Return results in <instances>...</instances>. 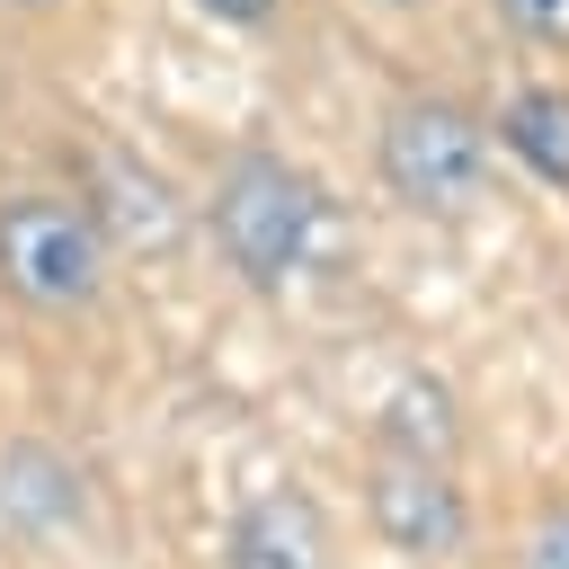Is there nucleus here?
<instances>
[{"instance_id": "nucleus-9", "label": "nucleus", "mask_w": 569, "mask_h": 569, "mask_svg": "<svg viewBox=\"0 0 569 569\" xmlns=\"http://www.w3.org/2000/svg\"><path fill=\"white\" fill-rule=\"evenodd\" d=\"M204 9H222V18H267L276 0H204Z\"/></svg>"}, {"instance_id": "nucleus-2", "label": "nucleus", "mask_w": 569, "mask_h": 569, "mask_svg": "<svg viewBox=\"0 0 569 569\" xmlns=\"http://www.w3.org/2000/svg\"><path fill=\"white\" fill-rule=\"evenodd\" d=\"M382 169L409 204L462 213L480 196V124L453 98H400L391 124H382Z\"/></svg>"}, {"instance_id": "nucleus-1", "label": "nucleus", "mask_w": 569, "mask_h": 569, "mask_svg": "<svg viewBox=\"0 0 569 569\" xmlns=\"http://www.w3.org/2000/svg\"><path fill=\"white\" fill-rule=\"evenodd\" d=\"M213 231L231 249V267L249 284H284L302 258H311V231H320V196L311 178H293L284 160L267 151H240L213 187Z\"/></svg>"}, {"instance_id": "nucleus-3", "label": "nucleus", "mask_w": 569, "mask_h": 569, "mask_svg": "<svg viewBox=\"0 0 569 569\" xmlns=\"http://www.w3.org/2000/svg\"><path fill=\"white\" fill-rule=\"evenodd\" d=\"M98 267H107V249H98L89 213L44 204V196L0 204V276H9V293L44 302V311H71V302L98 293Z\"/></svg>"}, {"instance_id": "nucleus-5", "label": "nucleus", "mask_w": 569, "mask_h": 569, "mask_svg": "<svg viewBox=\"0 0 569 569\" xmlns=\"http://www.w3.org/2000/svg\"><path fill=\"white\" fill-rule=\"evenodd\" d=\"M231 569H329V533H320L311 498L267 489L258 507H240V525H231Z\"/></svg>"}, {"instance_id": "nucleus-4", "label": "nucleus", "mask_w": 569, "mask_h": 569, "mask_svg": "<svg viewBox=\"0 0 569 569\" xmlns=\"http://www.w3.org/2000/svg\"><path fill=\"white\" fill-rule=\"evenodd\" d=\"M373 516H382V533H391L400 551H418V560H436V551L462 542V498L445 489L436 462H382V471H373Z\"/></svg>"}, {"instance_id": "nucleus-8", "label": "nucleus", "mask_w": 569, "mask_h": 569, "mask_svg": "<svg viewBox=\"0 0 569 569\" xmlns=\"http://www.w3.org/2000/svg\"><path fill=\"white\" fill-rule=\"evenodd\" d=\"M498 9H507L525 36H551V44L569 36V0H498Z\"/></svg>"}, {"instance_id": "nucleus-7", "label": "nucleus", "mask_w": 569, "mask_h": 569, "mask_svg": "<svg viewBox=\"0 0 569 569\" xmlns=\"http://www.w3.org/2000/svg\"><path fill=\"white\" fill-rule=\"evenodd\" d=\"M525 569H569V507H551L525 542Z\"/></svg>"}, {"instance_id": "nucleus-6", "label": "nucleus", "mask_w": 569, "mask_h": 569, "mask_svg": "<svg viewBox=\"0 0 569 569\" xmlns=\"http://www.w3.org/2000/svg\"><path fill=\"white\" fill-rule=\"evenodd\" d=\"M507 151H525L542 178H560L569 187V98L560 89H525V98H507Z\"/></svg>"}]
</instances>
